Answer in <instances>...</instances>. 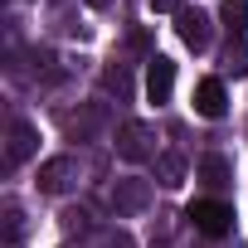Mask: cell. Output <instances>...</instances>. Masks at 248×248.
<instances>
[{
	"mask_svg": "<svg viewBox=\"0 0 248 248\" xmlns=\"http://www.w3.org/2000/svg\"><path fill=\"white\" fill-rule=\"evenodd\" d=\"M185 219H190L204 238H224V233L233 229V204H224V200H195V204L185 209Z\"/></svg>",
	"mask_w": 248,
	"mask_h": 248,
	"instance_id": "6da1fadb",
	"label": "cell"
},
{
	"mask_svg": "<svg viewBox=\"0 0 248 248\" xmlns=\"http://www.w3.org/2000/svg\"><path fill=\"white\" fill-rule=\"evenodd\" d=\"M117 156H122V161H146V156H156V132H151V122H122V132H117Z\"/></svg>",
	"mask_w": 248,
	"mask_h": 248,
	"instance_id": "7a4b0ae2",
	"label": "cell"
},
{
	"mask_svg": "<svg viewBox=\"0 0 248 248\" xmlns=\"http://www.w3.org/2000/svg\"><path fill=\"white\" fill-rule=\"evenodd\" d=\"M34 151H39V132L30 127V122H10V141H5V170L25 166Z\"/></svg>",
	"mask_w": 248,
	"mask_h": 248,
	"instance_id": "3957f363",
	"label": "cell"
},
{
	"mask_svg": "<svg viewBox=\"0 0 248 248\" xmlns=\"http://www.w3.org/2000/svg\"><path fill=\"white\" fill-rule=\"evenodd\" d=\"M209 25H214V20H209L204 10H180V15H175V30H180V39H185L195 54H204V49H209V39H214V30H209Z\"/></svg>",
	"mask_w": 248,
	"mask_h": 248,
	"instance_id": "277c9868",
	"label": "cell"
},
{
	"mask_svg": "<svg viewBox=\"0 0 248 248\" xmlns=\"http://www.w3.org/2000/svg\"><path fill=\"white\" fill-rule=\"evenodd\" d=\"M170 93H175V63H170L166 54H156V59H151V68H146V97H151L156 107H166V102H170Z\"/></svg>",
	"mask_w": 248,
	"mask_h": 248,
	"instance_id": "5b68a950",
	"label": "cell"
},
{
	"mask_svg": "<svg viewBox=\"0 0 248 248\" xmlns=\"http://www.w3.org/2000/svg\"><path fill=\"white\" fill-rule=\"evenodd\" d=\"M73 180H78V161L73 156H54V161L39 166V190L44 195H63Z\"/></svg>",
	"mask_w": 248,
	"mask_h": 248,
	"instance_id": "8992f818",
	"label": "cell"
},
{
	"mask_svg": "<svg viewBox=\"0 0 248 248\" xmlns=\"http://www.w3.org/2000/svg\"><path fill=\"white\" fill-rule=\"evenodd\" d=\"M195 112H200V117H209V122L229 112V93H224V83H219V78H200V83H195Z\"/></svg>",
	"mask_w": 248,
	"mask_h": 248,
	"instance_id": "52a82bcc",
	"label": "cell"
},
{
	"mask_svg": "<svg viewBox=\"0 0 248 248\" xmlns=\"http://www.w3.org/2000/svg\"><path fill=\"white\" fill-rule=\"evenodd\" d=\"M146 200H151L146 180H117L112 185V209L117 214H137V209H146Z\"/></svg>",
	"mask_w": 248,
	"mask_h": 248,
	"instance_id": "ba28073f",
	"label": "cell"
},
{
	"mask_svg": "<svg viewBox=\"0 0 248 248\" xmlns=\"http://www.w3.org/2000/svg\"><path fill=\"white\" fill-rule=\"evenodd\" d=\"M219 20L229 25V34L248 39V0H224V5H219Z\"/></svg>",
	"mask_w": 248,
	"mask_h": 248,
	"instance_id": "9c48e42d",
	"label": "cell"
},
{
	"mask_svg": "<svg viewBox=\"0 0 248 248\" xmlns=\"http://www.w3.org/2000/svg\"><path fill=\"white\" fill-rule=\"evenodd\" d=\"M195 175H200L204 185H229V175H233V166H229L224 156H204V161L195 166Z\"/></svg>",
	"mask_w": 248,
	"mask_h": 248,
	"instance_id": "30bf717a",
	"label": "cell"
},
{
	"mask_svg": "<svg viewBox=\"0 0 248 248\" xmlns=\"http://www.w3.org/2000/svg\"><path fill=\"white\" fill-rule=\"evenodd\" d=\"M156 175H161V185H180L185 161H180V156H156Z\"/></svg>",
	"mask_w": 248,
	"mask_h": 248,
	"instance_id": "8fae6325",
	"label": "cell"
},
{
	"mask_svg": "<svg viewBox=\"0 0 248 248\" xmlns=\"http://www.w3.org/2000/svg\"><path fill=\"white\" fill-rule=\"evenodd\" d=\"M229 73H233V78L248 73V39H238V44L229 49Z\"/></svg>",
	"mask_w": 248,
	"mask_h": 248,
	"instance_id": "7c38bea8",
	"label": "cell"
},
{
	"mask_svg": "<svg viewBox=\"0 0 248 248\" xmlns=\"http://www.w3.org/2000/svg\"><path fill=\"white\" fill-rule=\"evenodd\" d=\"M146 5H151L156 15H180V10H185V0H146Z\"/></svg>",
	"mask_w": 248,
	"mask_h": 248,
	"instance_id": "4fadbf2b",
	"label": "cell"
},
{
	"mask_svg": "<svg viewBox=\"0 0 248 248\" xmlns=\"http://www.w3.org/2000/svg\"><path fill=\"white\" fill-rule=\"evenodd\" d=\"M20 238V209H5V243Z\"/></svg>",
	"mask_w": 248,
	"mask_h": 248,
	"instance_id": "5bb4252c",
	"label": "cell"
},
{
	"mask_svg": "<svg viewBox=\"0 0 248 248\" xmlns=\"http://www.w3.org/2000/svg\"><path fill=\"white\" fill-rule=\"evenodd\" d=\"M107 88H117V97H122L132 83H127V73H122V68H107Z\"/></svg>",
	"mask_w": 248,
	"mask_h": 248,
	"instance_id": "9a60e30c",
	"label": "cell"
},
{
	"mask_svg": "<svg viewBox=\"0 0 248 248\" xmlns=\"http://www.w3.org/2000/svg\"><path fill=\"white\" fill-rule=\"evenodd\" d=\"M102 248H132V233H122V229H117V233L102 238Z\"/></svg>",
	"mask_w": 248,
	"mask_h": 248,
	"instance_id": "2e32d148",
	"label": "cell"
},
{
	"mask_svg": "<svg viewBox=\"0 0 248 248\" xmlns=\"http://www.w3.org/2000/svg\"><path fill=\"white\" fill-rule=\"evenodd\" d=\"M88 5H107V0H88Z\"/></svg>",
	"mask_w": 248,
	"mask_h": 248,
	"instance_id": "e0dca14e",
	"label": "cell"
}]
</instances>
